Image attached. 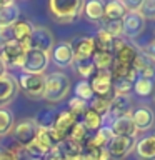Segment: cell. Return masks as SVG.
Instances as JSON below:
<instances>
[{
  "label": "cell",
  "instance_id": "49",
  "mask_svg": "<svg viewBox=\"0 0 155 160\" xmlns=\"http://www.w3.org/2000/svg\"><path fill=\"white\" fill-rule=\"evenodd\" d=\"M30 160H42V158H30Z\"/></svg>",
  "mask_w": 155,
  "mask_h": 160
},
{
  "label": "cell",
  "instance_id": "26",
  "mask_svg": "<svg viewBox=\"0 0 155 160\" xmlns=\"http://www.w3.org/2000/svg\"><path fill=\"white\" fill-rule=\"evenodd\" d=\"M80 160H110L108 153L105 148L95 147L90 142H87L82 147V152H80Z\"/></svg>",
  "mask_w": 155,
  "mask_h": 160
},
{
  "label": "cell",
  "instance_id": "41",
  "mask_svg": "<svg viewBox=\"0 0 155 160\" xmlns=\"http://www.w3.org/2000/svg\"><path fill=\"white\" fill-rule=\"evenodd\" d=\"M90 108L93 110V112H97L98 115H102V117H105V115L108 113V107H110V100L108 98H100V97H93L92 100H90Z\"/></svg>",
  "mask_w": 155,
  "mask_h": 160
},
{
  "label": "cell",
  "instance_id": "34",
  "mask_svg": "<svg viewBox=\"0 0 155 160\" xmlns=\"http://www.w3.org/2000/svg\"><path fill=\"white\" fill-rule=\"evenodd\" d=\"M15 127L13 113L8 108H0V135H7Z\"/></svg>",
  "mask_w": 155,
  "mask_h": 160
},
{
  "label": "cell",
  "instance_id": "38",
  "mask_svg": "<svg viewBox=\"0 0 155 160\" xmlns=\"http://www.w3.org/2000/svg\"><path fill=\"white\" fill-rule=\"evenodd\" d=\"M68 138L73 140V142H77V143H80V145H85V143H87V140L90 138L88 137V130L85 128V125L82 122H77V123H75V127L72 128V132H70Z\"/></svg>",
  "mask_w": 155,
  "mask_h": 160
},
{
  "label": "cell",
  "instance_id": "45",
  "mask_svg": "<svg viewBox=\"0 0 155 160\" xmlns=\"http://www.w3.org/2000/svg\"><path fill=\"white\" fill-rule=\"evenodd\" d=\"M143 53L147 55V57H148L150 60H152L153 63H155V38H153V40H150V42L147 43V47H145Z\"/></svg>",
  "mask_w": 155,
  "mask_h": 160
},
{
  "label": "cell",
  "instance_id": "14",
  "mask_svg": "<svg viewBox=\"0 0 155 160\" xmlns=\"http://www.w3.org/2000/svg\"><path fill=\"white\" fill-rule=\"evenodd\" d=\"M122 23H123V35L127 38H137L145 30V18L138 12H127Z\"/></svg>",
  "mask_w": 155,
  "mask_h": 160
},
{
  "label": "cell",
  "instance_id": "16",
  "mask_svg": "<svg viewBox=\"0 0 155 160\" xmlns=\"http://www.w3.org/2000/svg\"><path fill=\"white\" fill-rule=\"evenodd\" d=\"M132 97L130 95H113V98L110 100V107H108V117L115 120L120 117L132 113Z\"/></svg>",
  "mask_w": 155,
  "mask_h": 160
},
{
  "label": "cell",
  "instance_id": "12",
  "mask_svg": "<svg viewBox=\"0 0 155 160\" xmlns=\"http://www.w3.org/2000/svg\"><path fill=\"white\" fill-rule=\"evenodd\" d=\"M75 123H77V118H75L68 110L58 112V117L55 118L53 127H52L55 137H57V140H58V143L68 138V135H70V132H72V128L75 127Z\"/></svg>",
  "mask_w": 155,
  "mask_h": 160
},
{
  "label": "cell",
  "instance_id": "8",
  "mask_svg": "<svg viewBox=\"0 0 155 160\" xmlns=\"http://www.w3.org/2000/svg\"><path fill=\"white\" fill-rule=\"evenodd\" d=\"M53 47H55L53 33L47 27H33L32 35H30L27 42V48H35V50H42V52L50 53Z\"/></svg>",
  "mask_w": 155,
  "mask_h": 160
},
{
  "label": "cell",
  "instance_id": "2",
  "mask_svg": "<svg viewBox=\"0 0 155 160\" xmlns=\"http://www.w3.org/2000/svg\"><path fill=\"white\" fill-rule=\"evenodd\" d=\"M48 10L58 23H70L83 12L82 0H50Z\"/></svg>",
  "mask_w": 155,
  "mask_h": 160
},
{
  "label": "cell",
  "instance_id": "10",
  "mask_svg": "<svg viewBox=\"0 0 155 160\" xmlns=\"http://www.w3.org/2000/svg\"><path fill=\"white\" fill-rule=\"evenodd\" d=\"M13 137H15V142L18 143L20 148H27L30 143L37 138V133H38V127L35 123L33 118H27L23 122H20L18 125L13 127Z\"/></svg>",
  "mask_w": 155,
  "mask_h": 160
},
{
  "label": "cell",
  "instance_id": "42",
  "mask_svg": "<svg viewBox=\"0 0 155 160\" xmlns=\"http://www.w3.org/2000/svg\"><path fill=\"white\" fill-rule=\"evenodd\" d=\"M138 13L145 20H155V0H142Z\"/></svg>",
  "mask_w": 155,
  "mask_h": 160
},
{
  "label": "cell",
  "instance_id": "31",
  "mask_svg": "<svg viewBox=\"0 0 155 160\" xmlns=\"http://www.w3.org/2000/svg\"><path fill=\"white\" fill-rule=\"evenodd\" d=\"M83 125H85V128L88 130H98L100 127H103V117L102 115H98L97 112H93L92 108H87V112L83 113V117H82V120H80Z\"/></svg>",
  "mask_w": 155,
  "mask_h": 160
},
{
  "label": "cell",
  "instance_id": "33",
  "mask_svg": "<svg viewBox=\"0 0 155 160\" xmlns=\"http://www.w3.org/2000/svg\"><path fill=\"white\" fill-rule=\"evenodd\" d=\"M75 67H77V72L82 75L85 80H90L97 73V68L92 62V58H85V60H73Z\"/></svg>",
  "mask_w": 155,
  "mask_h": 160
},
{
  "label": "cell",
  "instance_id": "24",
  "mask_svg": "<svg viewBox=\"0 0 155 160\" xmlns=\"http://www.w3.org/2000/svg\"><path fill=\"white\" fill-rule=\"evenodd\" d=\"M83 13L90 22H102L105 17V3L100 0H90L83 3Z\"/></svg>",
  "mask_w": 155,
  "mask_h": 160
},
{
  "label": "cell",
  "instance_id": "5",
  "mask_svg": "<svg viewBox=\"0 0 155 160\" xmlns=\"http://www.w3.org/2000/svg\"><path fill=\"white\" fill-rule=\"evenodd\" d=\"M18 88L30 98H42L45 92V75L22 73L17 80Z\"/></svg>",
  "mask_w": 155,
  "mask_h": 160
},
{
  "label": "cell",
  "instance_id": "20",
  "mask_svg": "<svg viewBox=\"0 0 155 160\" xmlns=\"http://www.w3.org/2000/svg\"><path fill=\"white\" fill-rule=\"evenodd\" d=\"M135 153L138 160H155V133L140 138L135 143Z\"/></svg>",
  "mask_w": 155,
  "mask_h": 160
},
{
  "label": "cell",
  "instance_id": "47",
  "mask_svg": "<svg viewBox=\"0 0 155 160\" xmlns=\"http://www.w3.org/2000/svg\"><path fill=\"white\" fill-rule=\"evenodd\" d=\"M8 2H10V0H2V2H0V10H2V8L5 7V5L8 3Z\"/></svg>",
  "mask_w": 155,
  "mask_h": 160
},
{
  "label": "cell",
  "instance_id": "43",
  "mask_svg": "<svg viewBox=\"0 0 155 160\" xmlns=\"http://www.w3.org/2000/svg\"><path fill=\"white\" fill-rule=\"evenodd\" d=\"M15 42L13 38V30L12 27H5V28H0V48L5 47V45Z\"/></svg>",
  "mask_w": 155,
  "mask_h": 160
},
{
  "label": "cell",
  "instance_id": "3",
  "mask_svg": "<svg viewBox=\"0 0 155 160\" xmlns=\"http://www.w3.org/2000/svg\"><path fill=\"white\" fill-rule=\"evenodd\" d=\"M57 145H58V140L55 137L52 128H38L37 138H35L25 150L32 155V158H43L45 155L52 152Z\"/></svg>",
  "mask_w": 155,
  "mask_h": 160
},
{
  "label": "cell",
  "instance_id": "25",
  "mask_svg": "<svg viewBox=\"0 0 155 160\" xmlns=\"http://www.w3.org/2000/svg\"><path fill=\"white\" fill-rule=\"evenodd\" d=\"M12 30H13L15 42L23 43L25 47H27V42H28L30 35H32V30H33V25L28 23L27 20H18V22H15L12 25Z\"/></svg>",
  "mask_w": 155,
  "mask_h": 160
},
{
  "label": "cell",
  "instance_id": "36",
  "mask_svg": "<svg viewBox=\"0 0 155 160\" xmlns=\"http://www.w3.org/2000/svg\"><path fill=\"white\" fill-rule=\"evenodd\" d=\"M92 62L97 70H110L113 65V55L105 52H95L92 57Z\"/></svg>",
  "mask_w": 155,
  "mask_h": 160
},
{
  "label": "cell",
  "instance_id": "37",
  "mask_svg": "<svg viewBox=\"0 0 155 160\" xmlns=\"http://www.w3.org/2000/svg\"><path fill=\"white\" fill-rule=\"evenodd\" d=\"M87 108H88V103L83 102V100H80V98H77V97H73V98L68 102V112L72 113L75 118H77V122H80V120H82L83 113L87 112Z\"/></svg>",
  "mask_w": 155,
  "mask_h": 160
},
{
  "label": "cell",
  "instance_id": "9",
  "mask_svg": "<svg viewBox=\"0 0 155 160\" xmlns=\"http://www.w3.org/2000/svg\"><path fill=\"white\" fill-rule=\"evenodd\" d=\"M25 52H27V47L23 43H18V42H12L8 45L0 48V60L3 62L5 67H10V68H18L22 67V62H23V57H25Z\"/></svg>",
  "mask_w": 155,
  "mask_h": 160
},
{
  "label": "cell",
  "instance_id": "11",
  "mask_svg": "<svg viewBox=\"0 0 155 160\" xmlns=\"http://www.w3.org/2000/svg\"><path fill=\"white\" fill-rule=\"evenodd\" d=\"M140 50L135 45L125 42L122 38L115 40V48H113V63H120V65H128L132 67L135 58H137Z\"/></svg>",
  "mask_w": 155,
  "mask_h": 160
},
{
  "label": "cell",
  "instance_id": "19",
  "mask_svg": "<svg viewBox=\"0 0 155 160\" xmlns=\"http://www.w3.org/2000/svg\"><path fill=\"white\" fill-rule=\"evenodd\" d=\"M110 128H112V132H113L115 137H133L135 138V137H137V133H138L130 115H125V117L112 120Z\"/></svg>",
  "mask_w": 155,
  "mask_h": 160
},
{
  "label": "cell",
  "instance_id": "13",
  "mask_svg": "<svg viewBox=\"0 0 155 160\" xmlns=\"http://www.w3.org/2000/svg\"><path fill=\"white\" fill-rule=\"evenodd\" d=\"M130 117L133 120L137 132H147V130H150L155 125V113L147 105H140L135 110H132Z\"/></svg>",
  "mask_w": 155,
  "mask_h": 160
},
{
  "label": "cell",
  "instance_id": "44",
  "mask_svg": "<svg viewBox=\"0 0 155 160\" xmlns=\"http://www.w3.org/2000/svg\"><path fill=\"white\" fill-rule=\"evenodd\" d=\"M20 158V147L18 148H2L0 150V160H18Z\"/></svg>",
  "mask_w": 155,
  "mask_h": 160
},
{
  "label": "cell",
  "instance_id": "7",
  "mask_svg": "<svg viewBox=\"0 0 155 160\" xmlns=\"http://www.w3.org/2000/svg\"><path fill=\"white\" fill-rule=\"evenodd\" d=\"M135 143L137 140L133 137H115L113 135V138L107 143L105 150L112 160H123L135 150Z\"/></svg>",
  "mask_w": 155,
  "mask_h": 160
},
{
  "label": "cell",
  "instance_id": "48",
  "mask_svg": "<svg viewBox=\"0 0 155 160\" xmlns=\"http://www.w3.org/2000/svg\"><path fill=\"white\" fill-rule=\"evenodd\" d=\"M152 95H153V102H155V88H153V93Z\"/></svg>",
  "mask_w": 155,
  "mask_h": 160
},
{
  "label": "cell",
  "instance_id": "18",
  "mask_svg": "<svg viewBox=\"0 0 155 160\" xmlns=\"http://www.w3.org/2000/svg\"><path fill=\"white\" fill-rule=\"evenodd\" d=\"M75 55V60H85V58H92L95 53V43L92 37H78L73 42H70Z\"/></svg>",
  "mask_w": 155,
  "mask_h": 160
},
{
  "label": "cell",
  "instance_id": "22",
  "mask_svg": "<svg viewBox=\"0 0 155 160\" xmlns=\"http://www.w3.org/2000/svg\"><path fill=\"white\" fill-rule=\"evenodd\" d=\"M20 20V8L15 2H10L5 5V7L0 10V28L5 27H12L15 22Z\"/></svg>",
  "mask_w": 155,
  "mask_h": 160
},
{
  "label": "cell",
  "instance_id": "46",
  "mask_svg": "<svg viewBox=\"0 0 155 160\" xmlns=\"http://www.w3.org/2000/svg\"><path fill=\"white\" fill-rule=\"evenodd\" d=\"M5 73H7V67H5L3 62L0 60V77H2V75H5Z\"/></svg>",
  "mask_w": 155,
  "mask_h": 160
},
{
  "label": "cell",
  "instance_id": "35",
  "mask_svg": "<svg viewBox=\"0 0 155 160\" xmlns=\"http://www.w3.org/2000/svg\"><path fill=\"white\" fill-rule=\"evenodd\" d=\"M102 30L107 32L108 35H112L113 38H120L123 35V23L122 20H102Z\"/></svg>",
  "mask_w": 155,
  "mask_h": 160
},
{
  "label": "cell",
  "instance_id": "21",
  "mask_svg": "<svg viewBox=\"0 0 155 160\" xmlns=\"http://www.w3.org/2000/svg\"><path fill=\"white\" fill-rule=\"evenodd\" d=\"M132 67H133L135 72H137L138 77L153 78V75H155V63L143 52H138V55H137V58H135Z\"/></svg>",
  "mask_w": 155,
  "mask_h": 160
},
{
  "label": "cell",
  "instance_id": "39",
  "mask_svg": "<svg viewBox=\"0 0 155 160\" xmlns=\"http://www.w3.org/2000/svg\"><path fill=\"white\" fill-rule=\"evenodd\" d=\"M133 80L130 78H113V93L115 95H128L133 90Z\"/></svg>",
  "mask_w": 155,
  "mask_h": 160
},
{
  "label": "cell",
  "instance_id": "23",
  "mask_svg": "<svg viewBox=\"0 0 155 160\" xmlns=\"http://www.w3.org/2000/svg\"><path fill=\"white\" fill-rule=\"evenodd\" d=\"M93 43H95V52H105V53H112L113 55V48H115V40L112 35H108L107 32H103L102 28L93 35Z\"/></svg>",
  "mask_w": 155,
  "mask_h": 160
},
{
  "label": "cell",
  "instance_id": "15",
  "mask_svg": "<svg viewBox=\"0 0 155 160\" xmlns=\"http://www.w3.org/2000/svg\"><path fill=\"white\" fill-rule=\"evenodd\" d=\"M18 93L17 78L5 73L0 77V108H5Z\"/></svg>",
  "mask_w": 155,
  "mask_h": 160
},
{
  "label": "cell",
  "instance_id": "6",
  "mask_svg": "<svg viewBox=\"0 0 155 160\" xmlns=\"http://www.w3.org/2000/svg\"><path fill=\"white\" fill-rule=\"evenodd\" d=\"M90 87L95 97L100 98H113V80H112V73L110 70H97V73L90 78Z\"/></svg>",
  "mask_w": 155,
  "mask_h": 160
},
{
  "label": "cell",
  "instance_id": "17",
  "mask_svg": "<svg viewBox=\"0 0 155 160\" xmlns=\"http://www.w3.org/2000/svg\"><path fill=\"white\" fill-rule=\"evenodd\" d=\"M50 58H52V62L57 65V67H70L75 60V55H73L70 42L57 43L52 48V52H50Z\"/></svg>",
  "mask_w": 155,
  "mask_h": 160
},
{
  "label": "cell",
  "instance_id": "30",
  "mask_svg": "<svg viewBox=\"0 0 155 160\" xmlns=\"http://www.w3.org/2000/svg\"><path fill=\"white\" fill-rule=\"evenodd\" d=\"M112 138H113L112 128H110V127H100V128L97 130V133H95L93 137H90L87 142H90L92 145H95V147L105 148V147H107V143H108Z\"/></svg>",
  "mask_w": 155,
  "mask_h": 160
},
{
  "label": "cell",
  "instance_id": "4",
  "mask_svg": "<svg viewBox=\"0 0 155 160\" xmlns=\"http://www.w3.org/2000/svg\"><path fill=\"white\" fill-rule=\"evenodd\" d=\"M48 63H50V53L42 52V50H35V48H27L20 68L23 70V73L45 75V70H47Z\"/></svg>",
  "mask_w": 155,
  "mask_h": 160
},
{
  "label": "cell",
  "instance_id": "27",
  "mask_svg": "<svg viewBox=\"0 0 155 160\" xmlns=\"http://www.w3.org/2000/svg\"><path fill=\"white\" fill-rule=\"evenodd\" d=\"M82 147L83 145H80L77 142H73V140H63V142H60L57 147V152L62 155V160L63 158H70V157H80V152H82Z\"/></svg>",
  "mask_w": 155,
  "mask_h": 160
},
{
  "label": "cell",
  "instance_id": "40",
  "mask_svg": "<svg viewBox=\"0 0 155 160\" xmlns=\"http://www.w3.org/2000/svg\"><path fill=\"white\" fill-rule=\"evenodd\" d=\"M75 97L83 100V102H87V103L95 97L93 92H92V87H90V83L87 80H82V82L77 83V87H75Z\"/></svg>",
  "mask_w": 155,
  "mask_h": 160
},
{
  "label": "cell",
  "instance_id": "1",
  "mask_svg": "<svg viewBox=\"0 0 155 160\" xmlns=\"http://www.w3.org/2000/svg\"><path fill=\"white\" fill-rule=\"evenodd\" d=\"M70 92V78L63 72H52L45 75V92L43 97L50 103H58Z\"/></svg>",
  "mask_w": 155,
  "mask_h": 160
},
{
  "label": "cell",
  "instance_id": "28",
  "mask_svg": "<svg viewBox=\"0 0 155 160\" xmlns=\"http://www.w3.org/2000/svg\"><path fill=\"white\" fill-rule=\"evenodd\" d=\"M58 117V110L55 108H43L35 115V123H37L38 128H52L55 118Z\"/></svg>",
  "mask_w": 155,
  "mask_h": 160
},
{
  "label": "cell",
  "instance_id": "32",
  "mask_svg": "<svg viewBox=\"0 0 155 160\" xmlns=\"http://www.w3.org/2000/svg\"><path fill=\"white\" fill-rule=\"evenodd\" d=\"M153 88H155V82L152 78L138 77L133 83V92L137 95H140V97H148V95H152Z\"/></svg>",
  "mask_w": 155,
  "mask_h": 160
},
{
  "label": "cell",
  "instance_id": "29",
  "mask_svg": "<svg viewBox=\"0 0 155 160\" xmlns=\"http://www.w3.org/2000/svg\"><path fill=\"white\" fill-rule=\"evenodd\" d=\"M127 15V8L123 7V3L120 0H112V2L105 3V17L107 20H123Z\"/></svg>",
  "mask_w": 155,
  "mask_h": 160
}]
</instances>
